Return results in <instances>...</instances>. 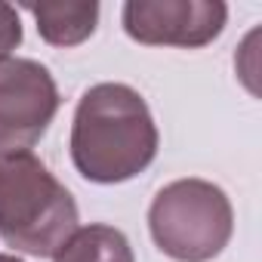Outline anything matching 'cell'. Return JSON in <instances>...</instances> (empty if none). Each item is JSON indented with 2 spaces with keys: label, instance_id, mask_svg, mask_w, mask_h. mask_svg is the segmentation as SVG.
<instances>
[{
  "label": "cell",
  "instance_id": "obj_1",
  "mask_svg": "<svg viewBox=\"0 0 262 262\" xmlns=\"http://www.w3.org/2000/svg\"><path fill=\"white\" fill-rule=\"evenodd\" d=\"M71 164L96 185L129 182L158 158V123L148 102L126 83L90 86L71 123Z\"/></svg>",
  "mask_w": 262,
  "mask_h": 262
},
{
  "label": "cell",
  "instance_id": "obj_3",
  "mask_svg": "<svg viewBox=\"0 0 262 262\" xmlns=\"http://www.w3.org/2000/svg\"><path fill=\"white\" fill-rule=\"evenodd\" d=\"M148 231L164 256L176 262H210L231 241L234 210L219 185L207 179H176L155 194Z\"/></svg>",
  "mask_w": 262,
  "mask_h": 262
},
{
  "label": "cell",
  "instance_id": "obj_7",
  "mask_svg": "<svg viewBox=\"0 0 262 262\" xmlns=\"http://www.w3.org/2000/svg\"><path fill=\"white\" fill-rule=\"evenodd\" d=\"M53 262H136V256L120 228L93 222L77 228L59 247Z\"/></svg>",
  "mask_w": 262,
  "mask_h": 262
},
{
  "label": "cell",
  "instance_id": "obj_5",
  "mask_svg": "<svg viewBox=\"0 0 262 262\" xmlns=\"http://www.w3.org/2000/svg\"><path fill=\"white\" fill-rule=\"evenodd\" d=\"M120 19L136 43L201 50L222 34L228 7L222 0H126Z\"/></svg>",
  "mask_w": 262,
  "mask_h": 262
},
{
  "label": "cell",
  "instance_id": "obj_2",
  "mask_svg": "<svg viewBox=\"0 0 262 262\" xmlns=\"http://www.w3.org/2000/svg\"><path fill=\"white\" fill-rule=\"evenodd\" d=\"M77 228L71 191L37 155L0 158V241L7 247L47 259L56 256Z\"/></svg>",
  "mask_w": 262,
  "mask_h": 262
},
{
  "label": "cell",
  "instance_id": "obj_9",
  "mask_svg": "<svg viewBox=\"0 0 262 262\" xmlns=\"http://www.w3.org/2000/svg\"><path fill=\"white\" fill-rule=\"evenodd\" d=\"M0 262H22V259L13 256V253H0Z\"/></svg>",
  "mask_w": 262,
  "mask_h": 262
},
{
  "label": "cell",
  "instance_id": "obj_8",
  "mask_svg": "<svg viewBox=\"0 0 262 262\" xmlns=\"http://www.w3.org/2000/svg\"><path fill=\"white\" fill-rule=\"evenodd\" d=\"M19 43H22V19H19V10L0 0V59H10Z\"/></svg>",
  "mask_w": 262,
  "mask_h": 262
},
{
  "label": "cell",
  "instance_id": "obj_4",
  "mask_svg": "<svg viewBox=\"0 0 262 262\" xmlns=\"http://www.w3.org/2000/svg\"><path fill=\"white\" fill-rule=\"evenodd\" d=\"M59 86L34 59H0V158L31 151L59 111Z\"/></svg>",
  "mask_w": 262,
  "mask_h": 262
},
{
  "label": "cell",
  "instance_id": "obj_6",
  "mask_svg": "<svg viewBox=\"0 0 262 262\" xmlns=\"http://www.w3.org/2000/svg\"><path fill=\"white\" fill-rule=\"evenodd\" d=\"M34 22H37V34L50 43V47H77L83 43L96 25H99V4L96 0H53V4H28L25 7Z\"/></svg>",
  "mask_w": 262,
  "mask_h": 262
}]
</instances>
